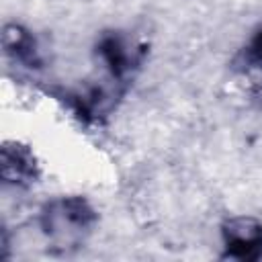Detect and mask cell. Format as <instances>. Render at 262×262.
<instances>
[{
    "mask_svg": "<svg viewBox=\"0 0 262 262\" xmlns=\"http://www.w3.org/2000/svg\"><path fill=\"white\" fill-rule=\"evenodd\" d=\"M37 221L49 250L66 256L86 242L98 221V213L88 199L80 194H63L47 201L41 207Z\"/></svg>",
    "mask_w": 262,
    "mask_h": 262,
    "instance_id": "6da1fadb",
    "label": "cell"
},
{
    "mask_svg": "<svg viewBox=\"0 0 262 262\" xmlns=\"http://www.w3.org/2000/svg\"><path fill=\"white\" fill-rule=\"evenodd\" d=\"M96 57L102 63V68L108 72L111 82L125 84L131 74L141 66L145 57V47L131 41L127 35L119 31H106L96 41Z\"/></svg>",
    "mask_w": 262,
    "mask_h": 262,
    "instance_id": "7a4b0ae2",
    "label": "cell"
},
{
    "mask_svg": "<svg viewBox=\"0 0 262 262\" xmlns=\"http://www.w3.org/2000/svg\"><path fill=\"white\" fill-rule=\"evenodd\" d=\"M221 258L258 262L262 258V221L254 215H231L219 225Z\"/></svg>",
    "mask_w": 262,
    "mask_h": 262,
    "instance_id": "3957f363",
    "label": "cell"
},
{
    "mask_svg": "<svg viewBox=\"0 0 262 262\" xmlns=\"http://www.w3.org/2000/svg\"><path fill=\"white\" fill-rule=\"evenodd\" d=\"M41 176L33 149L20 141H4L0 147V178L6 186L31 188Z\"/></svg>",
    "mask_w": 262,
    "mask_h": 262,
    "instance_id": "277c9868",
    "label": "cell"
},
{
    "mask_svg": "<svg viewBox=\"0 0 262 262\" xmlns=\"http://www.w3.org/2000/svg\"><path fill=\"white\" fill-rule=\"evenodd\" d=\"M0 41H2L4 55L12 63H18V66H25V68H39L41 66L37 39L25 25L4 23Z\"/></svg>",
    "mask_w": 262,
    "mask_h": 262,
    "instance_id": "5b68a950",
    "label": "cell"
},
{
    "mask_svg": "<svg viewBox=\"0 0 262 262\" xmlns=\"http://www.w3.org/2000/svg\"><path fill=\"white\" fill-rule=\"evenodd\" d=\"M235 66H237L239 70L262 68V29H258V31L250 37V41L246 43V47L237 53Z\"/></svg>",
    "mask_w": 262,
    "mask_h": 262,
    "instance_id": "8992f818",
    "label": "cell"
},
{
    "mask_svg": "<svg viewBox=\"0 0 262 262\" xmlns=\"http://www.w3.org/2000/svg\"><path fill=\"white\" fill-rule=\"evenodd\" d=\"M250 96H252V102L262 111V80H260V82H256V84L252 86Z\"/></svg>",
    "mask_w": 262,
    "mask_h": 262,
    "instance_id": "52a82bcc",
    "label": "cell"
}]
</instances>
